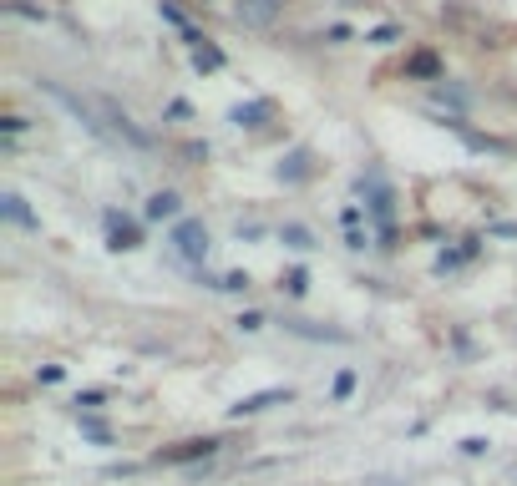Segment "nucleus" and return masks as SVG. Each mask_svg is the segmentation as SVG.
<instances>
[{"label":"nucleus","mask_w":517,"mask_h":486,"mask_svg":"<svg viewBox=\"0 0 517 486\" xmlns=\"http://www.w3.org/2000/svg\"><path fill=\"white\" fill-rule=\"evenodd\" d=\"M355 188L365 193V208H371V218H376L381 249H396V193H391V183L381 173H365Z\"/></svg>","instance_id":"obj_1"},{"label":"nucleus","mask_w":517,"mask_h":486,"mask_svg":"<svg viewBox=\"0 0 517 486\" xmlns=\"http://www.w3.org/2000/svg\"><path fill=\"white\" fill-rule=\"evenodd\" d=\"M173 254H178L188 269L203 274V264H208V228H203L198 218H178V223H173Z\"/></svg>","instance_id":"obj_2"},{"label":"nucleus","mask_w":517,"mask_h":486,"mask_svg":"<svg viewBox=\"0 0 517 486\" xmlns=\"http://www.w3.org/2000/svg\"><path fill=\"white\" fill-rule=\"evenodd\" d=\"M289 400H294V390H289V385L254 390V395H244V400H234V405H229V421H254V416L274 411V405H289Z\"/></svg>","instance_id":"obj_3"},{"label":"nucleus","mask_w":517,"mask_h":486,"mask_svg":"<svg viewBox=\"0 0 517 486\" xmlns=\"http://www.w3.org/2000/svg\"><path fill=\"white\" fill-rule=\"evenodd\" d=\"M218 451H224V436H193V441H178L168 451H158L163 466H193V461H213Z\"/></svg>","instance_id":"obj_4"},{"label":"nucleus","mask_w":517,"mask_h":486,"mask_svg":"<svg viewBox=\"0 0 517 486\" xmlns=\"http://www.w3.org/2000/svg\"><path fill=\"white\" fill-rule=\"evenodd\" d=\"M41 92H46V97H51L56 107H66V112H71V117H77V122H82L87 132H92V137H102V142H107V127L97 122V107H87L82 97H71L66 87H56V81H41Z\"/></svg>","instance_id":"obj_5"},{"label":"nucleus","mask_w":517,"mask_h":486,"mask_svg":"<svg viewBox=\"0 0 517 486\" xmlns=\"http://www.w3.org/2000/svg\"><path fill=\"white\" fill-rule=\"evenodd\" d=\"M284 16V0H234V21L244 31H269Z\"/></svg>","instance_id":"obj_6"},{"label":"nucleus","mask_w":517,"mask_h":486,"mask_svg":"<svg viewBox=\"0 0 517 486\" xmlns=\"http://www.w3.org/2000/svg\"><path fill=\"white\" fill-rule=\"evenodd\" d=\"M97 112H102V117L112 122V132H117L122 142H132V147H142V152L153 147V132H142V127H137V122H132V117H127L122 107H117V102H107V97H102V102H97Z\"/></svg>","instance_id":"obj_7"},{"label":"nucleus","mask_w":517,"mask_h":486,"mask_svg":"<svg viewBox=\"0 0 517 486\" xmlns=\"http://www.w3.org/2000/svg\"><path fill=\"white\" fill-rule=\"evenodd\" d=\"M102 223H107V249H112V254H132L137 243H142V228H137L132 218H122V213H102Z\"/></svg>","instance_id":"obj_8"},{"label":"nucleus","mask_w":517,"mask_h":486,"mask_svg":"<svg viewBox=\"0 0 517 486\" xmlns=\"http://www.w3.org/2000/svg\"><path fill=\"white\" fill-rule=\"evenodd\" d=\"M401 71H406L411 81H431V87H436V81H447V66H441L436 51H411Z\"/></svg>","instance_id":"obj_9"},{"label":"nucleus","mask_w":517,"mask_h":486,"mask_svg":"<svg viewBox=\"0 0 517 486\" xmlns=\"http://www.w3.org/2000/svg\"><path fill=\"white\" fill-rule=\"evenodd\" d=\"M289 335H300V340H325V345H350L345 330H330V324H315V319H279Z\"/></svg>","instance_id":"obj_10"},{"label":"nucleus","mask_w":517,"mask_h":486,"mask_svg":"<svg viewBox=\"0 0 517 486\" xmlns=\"http://www.w3.org/2000/svg\"><path fill=\"white\" fill-rule=\"evenodd\" d=\"M142 218H147V223H178V218H183V198H178L173 188H163V193L147 198Z\"/></svg>","instance_id":"obj_11"},{"label":"nucleus","mask_w":517,"mask_h":486,"mask_svg":"<svg viewBox=\"0 0 517 486\" xmlns=\"http://www.w3.org/2000/svg\"><path fill=\"white\" fill-rule=\"evenodd\" d=\"M269 117H274V102H264V97H259V102H239V107H229V122H234L239 132H259Z\"/></svg>","instance_id":"obj_12"},{"label":"nucleus","mask_w":517,"mask_h":486,"mask_svg":"<svg viewBox=\"0 0 517 486\" xmlns=\"http://www.w3.org/2000/svg\"><path fill=\"white\" fill-rule=\"evenodd\" d=\"M431 102H436V107H447L452 117L472 112V92H462L457 81H436V87H431Z\"/></svg>","instance_id":"obj_13"},{"label":"nucleus","mask_w":517,"mask_h":486,"mask_svg":"<svg viewBox=\"0 0 517 486\" xmlns=\"http://www.w3.org/2000/svg\"><path fill=\"white\" fill-rule=\"evenodd\" d=\"M310 173H315V157H310L305 147H294V152L279 162V178H284V183H305Z\"/></svg>","instance_id":"obj_14"},{"label":"nucleus","mask_w":517,"mask_h":486,"mask_svg":"<svg viewBox=\"0 0 517 486\" xmlns=\"http://www.w3.org/2000/svg\"><path fill=\"white\" fill-rule=\"evenodd\" d=\"M0 213H6L11 223H21V228H31V233L41 228V218L26 208V198H21V193H6V198H0Z\"/></svg>","instance_id":"obj_15"},{"label":"nucleus","mask_w":517,"mask_h":486,"mask_svg":"<svg viewBox=\"0 0 517 486\" xmlns=\"http://www.w3.org/2000/svg\"><path fill=\"white\" fill-rule=\"evenodd\" d=\"M279 243H284V249H294V254H310V249H315V238H310L305 223H284V228H279Z\"/></svg>","instance_id":"obj_16"},{"label":"nucleus","mask_w":517,"mask_h":486,"mask_svg":"<svg viewBox=\"0 0 517 486\" xmlns=\"http://www.w3.org/2000/svg\"><path fill=\"white\" fill-rule=\"evenodd\" d=\"M198 279H203L208 289H218V294H249V284H254V279H249V274H239V269H234V274H224V279H213V274H198Z\"/></svg>","instance_id":"obj_17"},{"label":"nucleus","mask_w":517,"mask_h":486,"mask_svg":"<svg viewBox=\"0 0 517 486\" xmlns=\"http://www.w3.org/2000/svg\"><path fill=\"white\" fill-rule=\"evenodd\" d=\"M279 289H284L289 299H305V294H310V274H305L300 264H294V269H289V274L279 279Z\"/></svg>","instance_id":"obj_18"},{"label":"nucleus","mask_w":517,"mask_h":486,"mask_svg":"<svg viewBox=\"0 0 517 486\" xmlns=\"http://www.w3.org/2000/svg\"><path fill=\"white\" fill-rule=\"evenodd\" d=\"M158 16H163L168 26H178V36H193V31H198V26H193V21H188L178 6H173V0H158Z\"/></svg>","instance_id":"obj_19"},{"label":"nucleus","mask_w":517,"mask_h":486,"mask_svg":"<svg viewBox=\"0 0 517 486\" xmlns=\"http://www.w3.org/2000/svg\"><path fill=\"white\" fill-rule=\"evenodd\" d=\"M467 259H472V254H467V243H462V249H441L431 269H436V274H452V269H462Z\"/></svg>","instance_id":"obj_20"},{"label":"nucleus","mask_w":517,"mask_h":486,"mask_svg":"<svg viewBox=\"0 0 517 486\" xmlns=\"http://www.w3.org/2000/svg\"><path fill=\"white\" fill-rule=\"evenodd\" d=\"M6 16H21V21H36V26H46V21H51V11L26 6V0H6Z\"/></svg>","instance_id":"obj_21"},{"label":"nucleus","mask_w":517,"mask_h":486,"mask_svg":"<svg viewBox=\"0 0 517 486\" xmlns=\"http://www.w3.org/2000/svg\"><path fill=\"white\" fill-rule=\"evenodd\" d=\"M71 405H77V416H92V411H102V405H107V390H77V400H71Z\"/></svg>","instance_id":"obj_22"},{"label":"nucleus","mask_w":517,"mask_h":486,"mask_svg":"<svg viewBox=\"0 0 517 486\" xmlns=\"http://www.w3.org/2000/svg\"><path fill=\"white\" fill-rule=\"evenodd\" d=\"M77 421H82V436H87V441H97V446L112 441V426H107V421H97V416H77Z\"/></svg>","instance_id":"obj_23"},{"label":"nucleus","mask_w":517,"mask_h":486,"mask_svg":"<svg viewBox=\"0 0 517 486\" xmlns=\"http://www.w3.org/2000/svg\"><path fill=\"white\" fill-rule=\"evenodd\" d=\"M193 71H224V51H218V46L193 51Z\"/></svg>","instance_id":"obj_24"},{"label":"nucleus","mask_w":517,"mask_h":486,"mask_svg":"<svg viewBox=\"0 0 517 486\" xmlns=\"http://www.w3.org/2000/svg\"><path fill=\"white\" fill-rule=\"evenodd\" d=\"M350 395H355V370H340V375H335V385H330V400H335V405H345Z\"/></svg>","instance_id":"obj_25"},{"label":"nucleus","mask_w":517,"mask_h":486,"mask_svg":"<svg viewBox=\"0 0 517 486\" xmlns=\"http://www.w3.org/2000/svg\"><path fill=\"white\" fill-rule=\"evenodd\" d=\"M234 324H239V330H244V335H259V330H264V324H269V319H264L259 309H244V314H239Z\"/></svg>","instance_id":"obj_26"},{"label":"nucleus","mask_w":517,"mask_h":486,"mask_svg":"<svg viewBox=\"0 0 517 486\" xmlns=\"http://www.w3.org/2000/svg\"><path fill=\"white\" fill-rule=\"evenodd\" d=\"M365 41H371V46H396V41H401V26H376Z\"/></svg>","instance_id":"obj_27"},{"label":"nucleus","mask_w":517,"mask_h":486,"mask_svg":"<svg viewBox=\"0 0 517 486\" xmlns=\"http://www.w3.org/2000/svg\"><path fill=\"white\" fill-rule=\"evenodd\" d=\"M66 380V365H36V385H61Z\"/></svg>","instance_id":"obj_28"},{"label":"nucleus","mask_w":517,"mask_h":486,"mask_svg":"<svg viewBox=\"0 0 517 486\" xmlns=\"http://www.w3.org/2000/svg\"><path fill=\"white\" fill-rule=\"evenodd\" d=\"M26 127H31V122H26V117H16V112H6V117H0V132H6V137H21Z\"/></svg>","instance_id":"obj_29"},{"label":"nucleus","mask_w":517,"mask_h":486,"mask_svg":"<svg viewBox=\"0 0 517 486\" xmlns=\"http://www.w3.org/2000/svg\"><path fill=\"white\" fill-rule=\"evenodd\" d=\"M457 451H462V456H487V436H467Z\"/></svg>","instance_id":"obj_30"},{"label":"nucleus","mask_w":517,"mask_h":486,"mask_svg":"<svg viewBox=\"0 0 517 486\" xmlns=\"http://www.w3.org/2000/svg\"><path fill=\"white\" fill-rule=\"evenodd\" d=\"M168 117H178V122H193V107L178 97V102H168Z\"/></svg>","instance_id":"obj_31"}]
</instances>
